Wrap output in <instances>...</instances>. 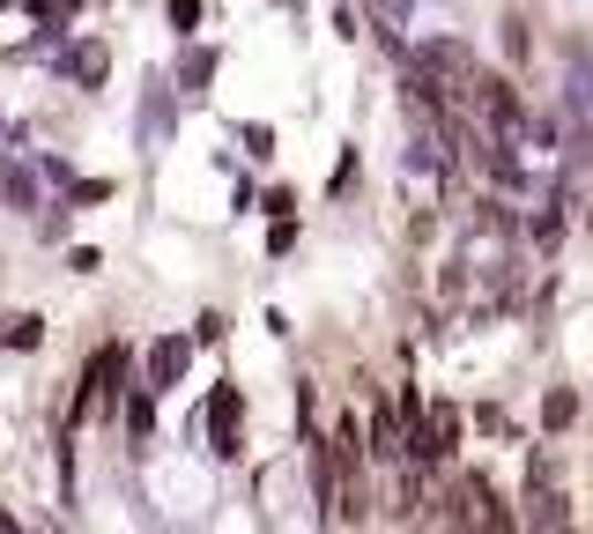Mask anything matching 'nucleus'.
<instances>
[{"instance_id":"obj_1","label":"nucleus","mask_w":593,"mask_h":534,"mask_svg":"<svg viewBox=\"0 0 593 534\" xmlns=\"http://www.w3.org/2000/svg\"><path fill=\"white\" fill-rule=\"evenodd\" d=\"M238 423H246L238 387H216V393H208V409H200V438H208L216 461H238V453H246V431H238Z\"/></svg>"},{"instance_id":"obj_2","label":"nucleus","mask_w":593,"mask_h":534,"mask_svg":"<svg viewBox=\"0 0 593 534\" xmlns=\"http://www.w3.org/2000/svg\"><path fill=\"white\" fill-rule=\"evenodd\" d=\"M527 520H534V527H564L571 520V505H564V490H556V461H549V445L542 453H534V483H527Z\"/></svg>"},{"instance_id":"obj_3","label":"nucleus","mask_w":593,"mask_h":534,"mask_svg":"<svg viewBox=\"0 0 593 534\" xmlns=\"http://www.w3.org/2000/svg\"><path fill=\"white\" fill-rule=\"evenodd\" d=\"M186 364H194V341H178V335L148 341V371H142V387H148V393L178 387V379H186Z\"/></svg>"},{"instance_id":"obj_4","label":"nucleus","mask_w":593,"mask_h":534,"mask_svg":"<svg viewBox=\"0 0 593 534\" xmlns=\"http://www.w3.org/2000/svg\"><path fill=\"white\" fill-rule=\"evenodd\" d=\"M208 82H216V52H186V60H178V97H200V90H208Z\"/></svg>"},{"instance_id":"obj_5","label":"nucleus","mask_w":593,"mask_h":534,"mask_svg":"<svg viewBox=\"0 0 593 534\" xmlns=\"http://www.w3.org/2000/svg\"><path fill=\"white\" fill-rule=\"evenodd\" d=\"M67 74H74V82H82V90H97V82H104V45H97V38H90V45H74Z\"/></svg>"},{"instance_id":"obj_6","label":"nucleus","mask_w":593,"mask_h":534,"mask_svg":"<svg viewBox=\"0 0 593 534\" xmlns=\"http://www.w3.org/2000/svg\"><path fill=\"white\" fill-rule=\"evenodd\" d=\"M0 341H8V349H38V341H45V319H38V312L0 319Z\"/></svg>"},{"instance_id":"obj_7","label":"nucleus","mask_w":593,"mask_h":534,"mask_svg":"<svg viewBox=\"0 0 593 534\" xmlns=\"http://www.w3.org/2000/svg\"><path fill=\"white\" fill-rule=\"evenodd\" d=\"M571 415H579V393H564V387H549V401H542V423H549V431H564Z\"/></svg>"},{"instance_id":"obj_8","label":"nucleus","mask_w":593,"mask_h":534,"mask_svg":"<svg viewBox=\"0 0 593 534\" xmlns=\"http://www.w3.org/2000/svg\"><path fill=\"white\" fill-rule=\"evenodd\" d=\"M556 238H564V194H556L542 216H534V245H556Z\"/></svg>"},{"instance_id":"obj_9","label":"nucleus","mask_w":593,"mask_h":534,"mask_svg":"<svg viewBox=\"0 0 593 534\" xmlns=\"http://www.w3.org/2000/svg\"><path fill=\"white\" fill-rule=\"evenodd\" d=\"M126 431H134V438H148V431H156V409H148V387L134 393V401H126Z\"/></svg>"},{"instance_id":"obj_10","label":"nucleus","mask_w":593,"mask_h":534,"mask_svg":"<svg viewBox=\"0 0 593 534\" xmlns=\"http://www.w3.org/2000/svg\"><path fill=\"white\" fill-rule=\"evenodd\" d=\"M238 142H246V156L268 164V156H274V126H238Z\"/></svg>"},{"instance_id":"obj_11","label":"nucleus","mask_w":593,"mask_h":534,"mask_svg":"<svg viewBox=\"0 0 593 534\" xmlns=\"http://www.w3.org/2000/svg\"><path fill=\"white\" fill-rule=\"evenodd\" d=\"M497 38H504V60H527V23H519V16H504Z\"/></svg>"},{"instance_id":"obj_12","label":"nucleus","mask_w":593,"mask_h":534,"mask_svg":"<svg viewBox=\"0 0 593 534\" xmlns=\"http://www.w3.org/2000/svg\"><path fill=\"white\" fill-rule=\"evenodd\" d=\"M90 201H112V178H82L67 194V208H90Z\"/></svg>"},{"instance_id":"obj_13","label":"nucleus","mask_w":593,"mask_h":534,"mask_svg":"<svg viewBox=\"0 0 593 534\" xmlns=\"http://www.w3.org/2000/svg\"><path fill=\"white\" fill-rule=\"evenodd\" d=\"M97 267H104L97 245H74V253H67V275H97Z\"/></svg>"},{"instance_id":"obj_14","label":"nucleus","mask_w":593,"mask_h":534,"mask_svg":"<svg viewBox=\"0 0 593 534\" xmlns=\"http://www.w3.org/2000/svg\"><path fill=\"white\" fill-rule=\"evenodd\" d=\"M475 423H482L490 438H512V415H504V409H475Z\"/></svg>"},{"instance_id":"obj_15","label":"nucleus","mask_w":593,"mask_h":534,"mask_svg":"<svg viewBox=\"0 0 593 534\" xmlns=\"http://www.w3.org/2000/svg\"><path fill=\"white\" fill-rule=\"evenodd\" d=\"M296 245V230H290V216H274V230H268V253H290Z\"/></svg>"},{"instance_id":"obj_16","label":"nucleus","mask_w":593,"mask_h":534,"mask_svg":"<svg viewBox=\"0 0 593 534\" xmlns=\"http://www.w3.org/2000/svg\"><path fill=\"white\" fill-rule=\"evenodd\" d=\"M194 341H222V312H200L194 319Z\"/></svg>"},{"instance_id":"obj_17","label":"nucleus","mask_w":593,"mask_h":534,"mask_svg":"<svg viewBox=\"0 0 593 534\" xmlns=\"http://www.w3.org/2000/svg\"><path fill=\"white\" fill-rule=\"evenodd\" d=\"M171 23H178V30H194V23H200V0H171Z\"/></svg>"},{"instance_id":"obj_18","label":"nucleus","mask_w":593,"mask_h":534,"mask_svg":"<svg viewBox=\"0 0 593 534\" xmlns=\"http://www.w3.org/2000/svg\"><path fill=\"white\" fill-rule=\"evenodd\" d=\"M60 8H74V0H60Z\"/></svg>"}]
</instances>
